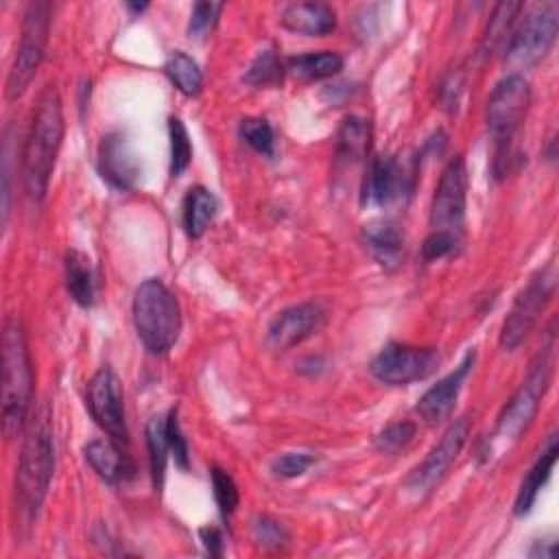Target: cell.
<instances>
[{"mask_svg": "<svg viewBox=\"0 0 559 559\" xmlns=\"http://www.w3.org/2000/svg\"><path fill=\"white\" fill-rule=\"evenodd\" d=\"M63 140V107L61 96L52 83L44 87L33 109L28 135L22 153V179L28 199L41 203L50 175L55 170L57 153Z\"/></svg>", "mask_w": 559, "mask_h": 559, "instance_id": "obj_1", "label": "cell"}, {"mask_svg": "<svg viewBox=\"0 0 559 559\" xmlns=\"http://www.w3.org/2000/svg\"><path fill=\"white\" fill-rule=\"evenodd\" d=\"M33 362L22 323L15 317L4 319L2 330V430L7 439L17 437L33 406Z\"/></svg>", "mask_w": 559, "mask_h": 559, "instance_id": "obj_2", "label": "cell"}, {"mask_svg": "<svg viewBox=\"0 0 559 559\" xmlns=\"http://www.w3.org/2000/svg\"><path fill=\"white\" fill-rule=\"evenodd\" d=\"M55 469V441L50 417L46 411L35 415L22 450L15 472V511L24 524H31L48 493V485Z\"/></svg>", "mask_w": 559, "mask_h": 559, "instance_id": "obj_3", "label": "cell"}, {"mask_svg": "<svg viewBox=\"0 0 559 559\" xmlns=\"http://www.w3.org/2000/svg\"><path fill=\"white\" fill-rule=\"evenodd\" d=\"M528 107L531 85L518 72L498 81L487 98V129L493 142V175L498 179L511 173V164L518 157L513 151V138L520 131Z\"/></svg>", "mask_w": 559, "mask_h": 559, "instance_id": "obj_4", "label": "cell"}, {"mask_svg": "<svg viewBox=\"0 0 559 559\" xmlns=\"http://www.w3.org/2000/svg\"><path fill=\"white\" fill-rule=\"evenodd\" d=\"M552 343H548L537 358L533 360L526 380L522 382V386L511 395V400L502 406L489 448L485 452V459L489 461L493 454H502L504 450H509L533 424L537 408H539V400L544 397L548 382H550V371H552Z\"/></svg>", "mask_w": 559, "mask_h": 559, "instance_id": "obj_5", "label": "cell"}, {"mask_svg": "<svg viewBox=\"0 0 559 559\" xmlns=\"http://www.w3.org/2000/svg\"><path fill=\"white\" fill-rule=\"evenodd\" d=\"M133 325L148 354H168L181 332V310L170 288L157 280H144L133 295Z\"/></svg>", "mask_w": 559, "mask_h": 559, "instance_id": "obj_6", "label": "cell"}, {"mask_svg": "<svg viewBox=\"0 0 559 559\" xmlns=\"http://www.w3.org/2000/svg\"><path fill=\"white\" fill-rule=\"evenodd\" d=\"M522 15L515 17L511 33L502 46V57L515 70L537 66L555 46L559 33V4L535 2L522 7Z\"/></svg>", "mask_w": 559, "mask_h": 559, "instance_id": "obj_7", "label": "cell"}, {"mask_svg": "<svg viewBox=\"0 0 559 559\" xmlns=\"http://www.w3.org/2000/svg\"><path fill=\"white\" fill-rule=\"evenodd\" d=\"M50 2L35 0L26 7L24 20H22V35L20 46L15 48V57L7 76V98L15 100L20 98L31 81L35 79L48 44L50 33Z\"/></svg>", "mask_w": 559, "mask_h": 559, "instance_id": "obj_8", "label": "cell"}, {"mask_svg": "<svg viewBox=\"0 0 559 559\" xmlns=\"http://www.w3.org/2000/svg\"><path fill=\"white\" fill-rule=\"evenodd\" d=\"M555 290H557V271H555V264H548L539 269L528 280V284L518 293L500 330L502 349L513 352L524 343V338L535 328L539 314L550 304Z\"/></svg>", "mask_w": 559, "mask_h": 559, "instance_id": "obj_9", "label": "cell"}, {"mask_svg": "<svg viewBox=\"0 0 559 559\" xmlns=\"http://www.w3.org/2000/svg\"><path fill=\"white\" fill-rule=\"evenodd\" d=\"M467 210V168L463 155H454L441 170L430 203V231L450 234L459 240L465 236Z\"/></svg>", "mask_w": 559, "mask_h": 559, "instance_id": "obj_10", "label": "cell"}, {"mask_svg": "<svg viewBox=\"0 0 559 559\" xmlns=\"http://www.w3.org/2000/svg\"><path fill=\"white\" fill-rule=\"evenodd\" d=\"M441 354L435 347H415L404 343H386L371 360L369 371L376 380L402 386L424 380L437 371Z\"/></svg>", "mask_w": 559, "mask_h": 559, "instance_id": "obj_11", "label": "cell"}, {"mask_svg": "<svg viewBox=\"0 0 559 559\" xmlns=\"http://www.w3.org/2000/svg\"><path fill=\"white\" fill-rule=\"evenodd\" d=\"M85 406L98 428L118 445L129 443V428L124 417V400L118 376L109 367H100L87 382Z\"/></svg>", "mask_w": 559, "mask_h": 559, "instance_id": "obj_12", "label": "cell"}, {"mask_svg": "<svg viewBox=\"0 0 559 559\" xmlns=\"http://www.w3.org/2000/svg\"><path fill=\"white\" fill-rule=\"evenodd\" d=\"M415 166L393 155H376L369 159L362 181V203L389 205L413 192Z\"/></svg>", "mask_w": 559, "mask_h": 559, "instance_id": "obj_13", "label": "cell"}, {"mask_svg": "<svg viewBox=\"0 0 559 559\" xmlns=\"http://www.w3.org/2000/svg\"><path fill=\"white\" fill-rule=\"evenodd\" d=\"M467 435H469V424L465 417L452 421L448 430L441 435V439L426 454V459L411 472V476L406 478V487L415 493L432 491V487L445 476L450 465L456 461L459 452L467 441Z\"/></svg>", "mask_w": 559, "mask_h": 559, "instance_id": "obj_14", "label": "cell"}, {"mask_svg": "<svg viewBox=\"0 0 559 559\" xmlns=\"http://www.w3.org/2000/svg\"><path fill=\"white\" fill-rule=\"evenodd\" d=\"M325 323V310L319 301H301L295 306L284 308L275 314V319L269 325L266 343L277 349L286 352L312 334H317Z\"/></svg>", "mask_w": 559, "mask_h": 559, "instance_id": "obj_15", "label": "cell"}, {"mask_svg": "<svg viewBox=\"0 0 559 559\" xmlns=\"http://www.w3.org/2000/svg\"><path fill=\"white\" fill-rule=\"evenodd\" d=\"M140 159L124 131H109L98 144V173L116 190H133L140 179Z\"/></svg>", "mask_w": 559, "mask_h": 559, "instance_id": "obj_16", "label": "cell"}, {"mask_svg": "<svg viewBox=\"0 0 559 559\" xmlns=\"http://www.w3.org/2000/svg\"><path fill=\"white\" fill-rule=\"evenodd\" d=\"M474 360H476V354L474 352H467L465 358L461 360V365L450 371L448 376H443L441 380H437V384H432L417 402L415 411L419 413V417H424L426 421L435 424V421H441L445 417H450V413L454 411V404H456V397L461 393V386L467 378V373L472 371L474 367Z\"/></svg>", "mask_w": 559, "mask_h": 559, "instance_id": "obj_17", "label": "cell"}, {"mask_svg": "<svg viewBox=\"0 0 559 559\" xmlns=\"http://www.w3.org/2000/svg\"><path fill=\"white\" fill-rule=\"evenodd\" d=\"M362 245L382 269H395L404 260V231L393 221H373L362 225Z\"/></svg>", "mask_w": 559, "mask_h": 559, "instance_id": "obj_18", "label": "cell"}, {"mask_svg": "<svg viewBox=\"0 0 559 559\" xmlns=\"http://www.w3.org/2000/svg\"><path fill=\"white\" fill-rule=\"evenodd\" d=\"M280 22L290 33L306 35V37H321L334 31L336 15H334V9L325 2H293L284 7Z\"/></svg>", "mask_w": 559, "mask_h": 559, "instance_id": "obj_19", "label": "cell"}, {"mask_svg": "<svg viewBox=\"0 0 559 559\" xmlns=\"http://www.w3.org/2000/svg\"><path fill=\"white\" fill-rule=\"evenodd\" d=\"M557 454H559L557 432H550L546 443H544V448H542V452L537 454L535 463L531 465V469L526 472V476L520 483V489H518V496H515V504H513V513L515 515H526L533 509L542 487L546 485V480L552 474V467L557 463Z\"/></svg>", "mask_w": 559, "mask_h": 559, "instance_id": "obj_20", "label": "cell"}, {"mask_svg": "<svg viewBox=\"0 0 559 559\" xmlns=\"http://www.w3.org/2000/svg\"><path fill=\"white\" fill-rule=\"evenodd\" d=\"M63 266H66V288L72 301L79 304L81 308H92L98 293V280H96L92 260L85 253L72 249L66 253Z\"/></svg>", "mask_w": 559, "mask_h": 559, "instance_id": "obj_21", "label": "cell"}, {"mask_svg": "<svg viewBox=\"0 0 559 559\" xmlns=\"http://www.w3.org/2000/svg\"><path fill=\"white\" fill-rule=\"evenodd\" d=\"M120 448L122 445H118L109 437L107 439H92L83 448L87 465L109 485H118L120 480H124V476L131 469L129 463H127V456L122 454Z\"/></svg>", "mask_w": 559, "mask_h": 559, "instance_id": "obj_22", "label": "cell"}, {"mask_svg": "<svg viewBox=\"0 0 559 559\" xmlns=\"http://www.w3.org/2000/svg\"><path fill=\"white\" fill-rule=\"evenodd\" d=\"M371 127L369 120L360 116L343 118L336 131V164L352 166L369 155Z\"/></svg>", "mask_w": 559, "mask_h": 559, "instance_id": "obj_23", "label": "cell"}, {"mask_svg": "<svg viewBox=\"0 0 559 559\" xmlns=\"http://www.w3.org/2000/svg\"><path fill=\"white\" fill-rule=\"evenodd\" d=\"M218 212V199L214 197L212 190L203 186H194L188 190L183 205H181V218H183V229L190 238H201L210 223L214 221Z\"/></svg>", "mask_w": 559, "mask_h": 559, "instance_id": "obj_24", "label": "cell"}, {"mask_svg": "<svg viewBox=\"0 0 559 559\" xmlns=\"http://www.w3.org/2000/svg\"><path fill=\"white\" fill-rule=\"evenodd\" d=\"M286 70L301 81H321L338 74L343 70V57L332 50L321 52H306L290 57L286 61Z\"/></svg>", "mask_w": 559, "mask_h": 559, "instance_id": "obj_25", "label": "cell"}, {"mask_svg": "<svg viewBox=\"0 0 559 559\" xmlns=\"http://www.w3.org/2000/svg\"><path fill=\"white\" fill-rule=\"evenodd\" d=\"M164 72L183 96H197L203 87V72H201L199 63L181 50H175L166 59Z\"/></svg>", "mask_w": 559, "mask_h": 559, "instance_id": "obj_26", "label": "cell"}, {"mask_svg": "<svg viewBox=\"0 0 559 559\" xmlns=\"http://www.w3.org/2000/svg\"><path fill=\"white\" fill-rule=\"evenodd\" d=\"M146 448H148V463H151V476L155 489L162 487L164 474H166V463H168V435H166V417L157 415L148 419L146 424Z\"/></svg>", "mask_w": 559, "mask_h": 559, "instance_id": "obj_27", "label": "cell"}, {"mask_svg": "<svg viewBox=\"0 0 559 559\" xmlns=\"http://www.w3.org/2000/svg\"><path fill=\"white\" fill-rule=\"evenodd\" d=\"M522 2H511V0H504V2H498L493 7V13L489 17V24H487V31H485V37H483V50L485 52H493L496 48H502L509 33H511V26L515 22V17L520 15L522 11Z\"/></svg>", "mask_w": 559, "mask_h": 559, "instance_id": "obj_28", "label": "cell"}, {"mask_svg": "<svg viewBox=\"0 0 559 559\" xmlns=\"http://www.w3.org/2000/svg\"><path fill=\"white\" fill-rule=\"evenodd\" d=\"M168 140H170V175L179 177L192 162V144L186 124L177 118H168Z\"/></svg>", "mask_w": 559, "mask_h": 559, "instance_id": "obj_29", "label": "cell"}, {"mask_svg": "<svg viewBox=\"0 0 559 559\" xmlns=\"http://www.w3.org/2000/svg\"><path fill=\"white\" fill-rule=\"evenodd\" d=\"M417 426L411 419H400V421H391L389 426H384L376 439L373 445L378 452L382 454H397L402 450L408 448V443L415 439Z\"/></svg>", "mask_w": 559, "mask_h": 559, "instance_id": "obj_30", "label": "cell"}, {"mask_svg": "<svg viewBox=\"0 0 559 559\" xmlns=\"http://www.w3.org/2000/svg\"><path fill=\"white\" fill-rule=\"evenodd\" d=\"M238 133L255 153L266 157L275 155V131L264 118H245L238 127Z\"/></svg>", "mask_w": 559, "mask_h": 559, "instance_id": "obj_31", "label": "cell"}, {"mask_svg": "<svg viewBox=\"0 0 559 559\" xmlns=\"http://www.w3.org/2000/svg\"><path fill=\"white\" fill-rule=\"evenodd\" d=\"M284 76V66L277 59L273 50H262L249 66L245 81L255 87H266V85H277Z\"/></svg>", "mask_w": 559, "mask_h": 559, "instance_id": "obj_32", "label": "cell"}, {"mask_svg": "<svg viewBox=\"0 0 559 559\" xmlns=\"http://www.w3.org/2000/svg\"><path fill=\"white\" fill-rule=\"evenodd\" d=\"M210 478H212V489H214V500L218 504V511L223 518H229L236 511L238 500H240L238 485L231 478V474L218 465H214L210 469Z\"/></svg>", "mask_w": 559, "mask_h": 559, "instance_id": "obj_33", "label": "cell"}, {"mask_svg": "<svg viewBox=\"0 0 559 559\" xmlns=\"http://www.w3.org/2000/svg\"><path fill=\"white\" fill-rule=\"evenodd\" d=\"M253 537L262 548H273V550L284 548L290 539L288 528L271 515H258L253 520Z\"/></svg>", "mask_w": 559, "mask_h": 559, "instance_id": "obj_34", "label": "cell"}, {"mask_svg": "<svg viewBox=\"0 0 559 559\" xmlns=\"http://www.w3.org/2000/svg\"><path fill=\"white\" fill-rule=\"evenodd\" d=\"M223 11L221 2H197L192 13H190V22H188V33L194 39H203L212 33V28L218 22V15Z\"/></svg>", "mask_w": 559, "mask_h": 559, "instance_id": "obj_35", "label": "cell"}, {"mask_svg": "<svg viewBox=\"0 0 559 559\" xmlns=\"http://www.w3.org/2000/svg\"><path fill=\"white\" fill-rule=\"evenodd\" d=\"M461 245H463V240H459L450 234L430 231L421 245V258H424V262H437V260L456 255Z\"/></svg>", "mask_w": 559, "mask_h": 559, "instance_id": "obj_36", "label": "cell"}, {"mask_svg": "<svg viewBox=\"0 0 559 559\" xmlns=\"http://www.w3.org/2000/svg\"><path fill=\"white\" fill-rule=\"evenodd\" d=\"M314 463L317 456L310 452H284L273 461L271 469L277 478H297L306 474Z\"/></svg>", "mask_w": 559, "mask_h": 559, "instance_id": "obj_37", "label": "cell"}, {"mask_svg": "<svg viewBox=\"0 0 559 559\" xmlns=\"http://www.w3.org/2000/svg\"><path fill=\"white\" fill-rule=\"evenodd\" d=\"M166 435H168V448H170V454H173L175 463L181 469H188V465H190V448H188V441H186V437L181 432V426H179L175 408L166 415Z\"/></svg>", "mask_w": 559, "mask_h": 559, "instance_id": "obj_38", "label": "cell"}, {"mask_svg": "<svg viewBox=\"0 0 559 559\" xmlns=\"http://www.w3.org/2000/svg\"><path fill=\"white\" fill-rule=\"evenodd\" d=\"M201 542L205 546V550L212 555V557H221L223 555V535L218 528L214 526H205L201 528Z\"/></svg>", "mask_w": 559, "mask_h": 559, "instance_id": "obj_39", "label": "cell"}, {"mask_svg": "<svg viewBox=\"0 0 559 559\" xmlns=\"http://www.w3.org/2000/svg\"><path fill=\"white\" fill-rule=\"evenodd\" d=\"M531 557L535 559H555L557 557V539L555 537H544L539 542H535V546L528 550Z\"/></svg>", "mask_w": 559, "mask_h": 559, "instance_id": "obj_40", "label": "cell"}, {"mask_svg": "<svg viewBox=\"0 0 559 559\" xmlns=\"http://www.w3.org/2000/svg\"><path fill=\"white\" fill-rule=\"evenodd\" d=\"M127 7H129L131 11H135V13H142V11H144L148 4H127Z\"/></svg>", "mask_w": 559, "mask_h": 559, "instance_id": "obj_41", "label": "cell"}]
</instances>
